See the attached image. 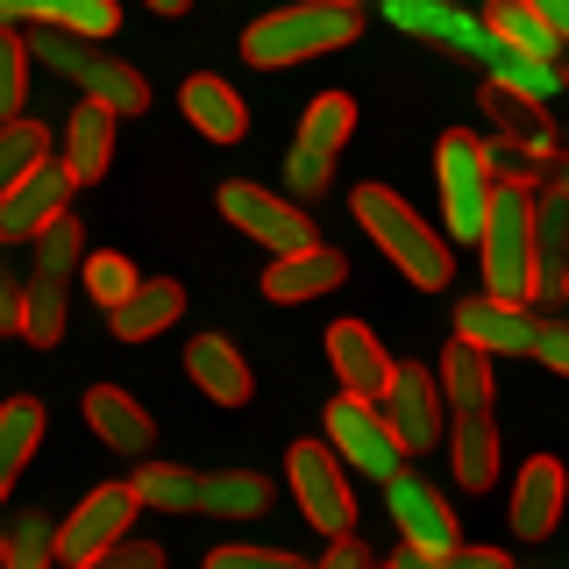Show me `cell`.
I'll use <instances>...</instances> for the list:
<instances>
[{"mask_svg":"<svg viewBox=\"0 0 569 569\" xmlns=\"http://www.w3.org/2000/svg\"><path fill=\"white\" fill-rule=\"evenodd\" d=\"M29 58L50 64L58 79H71L86 100L114 107V114H142L150 107V79L136 64H121L114 50H100V36H79V29H50V22H29Z\"/></svg>","mask_w":569,"mask_h":569,"instance_id":"1","label":"cell"},{"mask_svg":"<svg viewBox=\"0 0 569 569\" xmlns=\"http://www.w3.org/2000/svg\"><path fill=\"white\" fill-rule=\"evenodd\" d=\"M221 213L242 228V236H257L263 249H278V257H292V249L313 242V221L299 200H278L271 186H249V178H236V186H221Z\"/></svg>","mask_w":569,"mask_h":569,"instance_id":"8","label":"cell"},{"mask_svg":"<svg viewBox=\"0 0 569 569\" xmlns=\"http://www.w3.org/2000/svg\"><path fill=\"white\" fill-rule=\"evenodd\" d=\"M378 8H385L391 29L427 36V43H449V50H462V58H477V50L491 43L485 14H462L456 0H378Z\"/></svg>","mask_w":569,"mask_h":569,"instance_id":"14","label":"cell"},{"mask_svg":"<svg viewBox=\"0 0 569 569\" xmlns=\"http://www.w3.org/2000/svg\"><path fill=\"white\" fill-rule=\"evenodd\" d=\"M0 328H22V284L0 271Z\"/></svg>","mask_w":569,"mask_h":569,"instance_id":"45","label":"cell"},{"mask_svg":"<svg viewBox=\"0 0 569 569\" xmlns=\"http://www.w3.org/2000/svg\"><path fill=\"white\" fill-rule=\"evenodd\" d=\"M186 370H192V385H200L213 406H249V391H257V378H249V363H242V349L228 342V335H192Z\"/></svg>","mask_w":569,"mask_h":569,"instance_id":"19","label":"cell"},{"mask_svg":"<svg viewBox=\"0 0 569 569\" xmlns=\"http://www.w3.org/2000/svg\"><path fill=\"white\" fill-rule=\"evenodd\" d=\"M533 307L556 313L569 299V192L533 186Z\"/></svg>","mask_w":569,"mask_h":569,"instance_id":"9","label":"cell"},{"mask_svg":"<svg viewBox=\"0 0 569 569\" xmlns=\"http://www.w3.org/2000/svg\"><path fill=\"white\" fill-rule=\"evenodd\" d=\"M435 378H441V399H449L456 413H485V406H491V356L477 349V342H462V335L441 349Z\"/></svg>","mask_w":569,"mask_h":569,"instance_id":"29","label":"cell"},{"mask_svg":"<svg viewBox=\"0 0 569 569\" xmlns=\"http://www.w3.org/2000/svg\"><path fill=\"white\" fill-rule=\"evenodd\" d=\"M271 506V485L257 470H221V477H200V512H221V520H249V512Z\"/></svg>","mask_w":569,"mask_h":569,"instance_id":"33","label":"cell"},{"mask_svg":"<svg viewBox=\"0 0 569 569\" xmlns=\"http://www.w3.org/2000/svg\"><path fill=\"white\" fill-rule=\"evenodd\" d=\"M356 136V100L349 93H320V100H307V114H299V142L292 150H307V157H342V142Z\"/></svg>","mask_w":569,"mask_h":569,"instance_id":"30","label":"cell"},{"mask_svg":"<svg viewBox=\"0 0 569 569\" xmlns=\"http://www.w3.org/2000/svg\"><path fill=\"white\" fill-rule=\"evenodd\" d=\"M477 64H485V79H498V86H512L520 100H562V64L556 58H520V50H506L491 36L485 50H477Z\"/></svg>","mask_w":569,"mask_h":569,"instance_id":"27","label":"cell"},{"mask_svg":"<svg viewBox=\"0 0 569 569\" xmlns=\"http://www.w3.org/2000/svg\"><path fill=\"white\" fill-rule=\"evenodd\" d=\"M456 335L477 342L485 356H533V313L520 299H462L456 307Z\"/></svg>","mask_w":569,"mask_h":569,"instance_id":"15","label":"cell"},{"mask_svg":"<svg viewBox=\"0 0 569 569\" xmlns=\"http://www.w3.org/2000/svg\"><path fill=\"white\" fill-rule=\"evenodd\" d=\"M378 413L391 420L399 449H441L449 435V399H441V378L420 363H391V385L378 391Z\"/></svg>","mask_w":569,"mask_h":569,"instance_id":"6","label":"cell"},{"mask_svg":"<svg viewBox=\"0 0 569 569\" xmlns=\"http://www.w3.org/2000/svg\"><path fill=\"white\" fill-rule=\"evenodd\" d=\"M292 491L307 506V520L320 533H349L356 527V498H349V477H342V456L320 449V441H292Z\"/></svg>","mask_w":569,"mask_h":569,"instance_id":"10","label":"cell"},{"mask_svg":"<svg viewBox=\"0 0 569 569\" xmlns=\"http://www.w3.org/2000/svg\"><path fill=\"white\" fill-rule=\"evenodd\" d=\"M349 207H356V221L370 228V242H378L385 257L399 263V278H413L420 292H441V284L456 278L449 242H441L435 228H427V221H420V213L406 207L391 186H356V200H349Z\"/></svg>","mask_w":569,"mask_h":569,"instance_id":"3","label":"cell"},{"mask_svg":"<svg viewBox=\"0 0 569 569\" xmlns=\"http://www.w3.org/2000/svg\"><path fill=\"white\" fill-rule=\"evenodd\" d=\"M435 178H441V221H449V236L456 242H477V236H485V207H491V192H498L491 150L477 136L449 129V136L435 142Z\"/></svg>","mask_w":569,"mask_h":569,"instance_id":"5","label":"cell"},{"mask_svg":"<svg viewBox=\"0 0 569 569\" xmlns=\"http://www.w3.org/2000/svg\"><path fill=\"white\" fill-rule=\"evenodd\" d=\"M391 569H512V562H506V548H470V541H456V548H435V556L399 548V562H391Z\"/></svg>","mask_w":569,"mask_h":569,"instance_id":"39","label":"cell"},{"mask_svg":"<svg viewBox=\"0 0 569 569\" xmlns=\"http://www.w3.org/2000/svg\"><path fill=\"white\" fill-rule=\"evenodd\" d=\"M114 107L100 100H79L71 107V129H64V171L71 186H93V178H107V164H114Z\"/></svg>","mask_w":569,"mask_h":569,"instance_id":"20","label":"cell"},{"mask_svg":"<svg viewBox=\"0 0 569 569\" xmlns=\"http://www.w3.org/2000/svg\"><path fill=\"white\" fill-rule=\"evenodd\" d=\"M342 8H363V0H342Z\"/></svg>","mask_w":569,"mask_h":569,"instance_id":"49","label":"cell"},{"mask_svg":"<svg viewBox=\"0 0 569 569\" xmlns=\"http://www.w3.org/2000/svg\"><path fill=\"white\" fill-rule=\"evenodd\" d=\"M64 284H71V278L36 271L29 292H22V335H29L36 349H58V342H64Z\"/></svg>","mask_w":569,"mask_h":569,"instance_id":"34","label":"cell"},{"mask_svg":"<svg viewBox=\"0 0 569 569\" xmlns=\"http://www.w3.org/2000/svg\"><path fill=\"white\" fill-rule=\"evenodd\" d=\"M541 14H548V29L562 36V50H569V0H541Z\"/></svg>","mask_w":569,"mask_h":569,"instance_id":"46","label":"cell"},{"mask_svg":"<svg viewBox=\"0 0 569 569\" xmlns=\"http://www.w3.org/2000/svg\"><path fill=\"white\" fill-rule=\"evenodd\" d=\"M342 278H349V257H342V249L307 242V249H292V257H278L271 271H263V299H278V307H299V299L335 292Z\"/></svg>","mask_w":569,"mask_h":569,"instance_id":"16","label":"cell"},{"mask_svg":"<svg viewBox=\"0 0 569 569\" xmlns=\"http://www.w3.org/2000/svg\"><path fill=\"white\" fill-rule=\"evenodd\" d=\"M0 22H50V29H79V36H114L121 8L114 0H0Z\"/></svg>","mask_w":569,"mask_h":569,"instance_id":"28","label":"cell"},{"mask_svg":"<svg viewBox=\"0 0 569 569\" xmlns=\"http://www.w3.org/2000/svg\"><path fill=\"white\" fill-rule=\"evenodd\" d=\"M313 569H370V548L363 541H349V533H335V548L320 556Z\"/></svg>","mask_w":569,"mask_h":569,"instance_id":"44","label":"cell"},{"mask_svg":"<svg viewBox=\"0 0 569 569\" xmlns=\"http://www.w3.org/2000/svg\"><path fill=\"white\" fill-rule=\"evenodd\" d=\"M342 43H356V8H342V0H292V8H278V14H263V22L242 29V58L257 71L328 58V50H342Z\"/></svg>","mask_w":569,"mask_h":569,"instance_id":"2","label":"cell"},{"mask_svg":"<svg viewBox=\"0 0 569 569\" xmlns=\"http://www.w3.org/2000/svg\"><path fill=\"white\" fill-rule=\"evenodd\" d=\"M485 29L520 58H562V36L548 29L541 0H485Z\"/></svg>","mask_w":569,"mask_h":569,"instance_id":"26","label":"cell"},{"mask_svg":"<svg viewBox=\"0 0 569 569\" xmlns=\"http://www.w3.org/2000/svg\"><path fill=\"white\" fill-rule=\"evenodd\" d=\"M320 335H328V363H335V378H342V391L378 399L391 385V356L378 349V335H370L363 320H335V328H320Z\"/></svg>","mask_w":569,"mask_h":569,"instance_id":"18","label":"cell"},{"mask_svg":"<svg viewBox=\"0 0 569 569\" xmlns=\"http://www.w3.org/2000/svg\"><path fill=\"white\" fill-rule=\"evenodd\" d=\"M178 107H186V121L200 129L207 142H242L249 136V107L228 79H213V71H192L186 93H178Z\"/></svg>","mask_w":569,"mask_h":569,"instance_id":"21","label":"cell"},{"mask_svg":"<svg viewBox=\"0 0 569 569\" xmlns=\"http://www.w3.org/2000/svg\"><path fill=\"white\" fill-rule=\"evenodd\" d=\"M36 441H43V406H36V399H8V406H0V498H8L14 477L29 470Z\"/></svg>","mask_w":569,"mask_h":569,"instance_id":"31","label":"cell"},{"mask_svg":"<svg viewBox=\"0 0 569 569\" xmlns=\"http://www.w3.org/2000/svg\"><path fill=\"white\" fill-rule=\"evenodd\" d=\"M142 8H157V14H186L192 0H142Z\"/></svg>","mask_w":569,"mask_h":569,"instance_id":"47","label":"cell"},{"mask_svg":"<svg viewBox=\"0 0 569 569\" xmlns=\"http://www.w3.org/2000/svg\"><path fill=\"white\" fill-rule=\"evenodd\" d=\"M328 449H342V462L363 470V477H399V435H391V420L378 413V399L342 391V399L328 406Z\"/></svg>","mask_w":569,"mask_h":569,"instance_id":"7","label":"cell"},{"mask_svg":"<svg viewBox=\"0 0 569 569\" xmlns=\"http://www.w3.org/2000/svg\"><path fill=\"white\" fill-rule=\"evenodd\" d=\"M556 64H562V58H556ZM562 93H569V64H562Z\"/></svg>","mask_w":569,"mask_h":569,"instance_id":"48","label":"cell"},{"mask_svg":"<svg viewBox=\"0 0 569 569\" xmlns=\"http://www.w3.org/2000/svg\"><path fill=\"white\" fill-rule=\"evenodd\" d=\"M178 313H186V284H171V278H136V292L121 299L107 320H114L121 342H150V335H164Z\"/></svg>","mask_w":569,"mask_h":569,"instance_id":"23","label":"cell"},{"mask_svg":"<svg viewBox=\"0 0 569 569\" xmlns=\"http://www.w3.org/2000/svg\"><path fill=\"white\" fill-rule=\"evenodd\" d=\"M129 520H136V485H100V491H86L79 512L58 527V556L86 569L100 548H114L121 533H129Z\"/></svg>","mask_w":569,"mask_h":569,"instance_id":"11","label":"cell"},{"mask_svg":"<svg viewBox=\"0 0 569 569\" xmlns=\"http://www.w3.org/2000/svg\"><path fill=\"white\" fill-rule=\"evenodd\" d=\"M328 157H307V150H292L284 157V186H292V200L307 207V200H320V192H328Z\"/></svg>","mask_w":569,"mask_h":569,"instance_id":"41","label":"cell"},{"mask_svg":"<svg viewBox=\"0 0 569 569\" xmlns=\"http://www.w3.org/2000/svg\"><path fill=\"white\" fill-rule=\"evenodd\" d=\"M43 157H50V136L36 129V121H22V114L0 121V192H8L14 178H29Z\"/></svg>","mask_w":569,"mask_h":569,"instance_id":"36","label":"cell"},{"mask_svg":"<svg viewBox=\"0 0 569 569\" xmlns=\"http://www.w3.org/2000/svg\"><path fill=\"white\" fill-rule=\"evenodd\" d=\"M485 114L498 121V136L520 142V150H533V157H556L562 150V136H556V121L541 114V100H520L512 86H498V79H485Z\"/></svg>","mask_w":569,"mask_h":569,"instance_id":"25","label":"cell"},{"mask_svg":"<svg viewBox=\"0 0 569 569\" xmlns=\"http://www.w3.org/2000/svg\"><path fill=\"white\" fill-rule=\"evenodd\" d=\"M79 278H86V292H93V307H107V313H114L121 299L136 292V263H129V257H114V249L86 257V263H79Z\"/></svg>","mask_w":569,"mask_h":569,"instance_id":"37","label":"cell"},{"mask_svg":"<svg viewBox=\"0 0 569 569\" xmlns=\"http://www.w3.org/2000/svg\"><path fill=\"white\" fill-rule=\"evenodd\" d=\"M136 506H157V512H200V477L178 470V462H142V470H136Z\"/></svg>","mask_w":569,"mask_h":569,"instance_id":"35","label":"cell"},{"mask_svg":"<svg viewBox=\"0 0 569 569\" xmlns=\"http://www.w3.org/2000/svg\"><path fill=\"white\" fill-rule=\"evenodd\" d=\"M86 427L107 441V449H121V456H142L157 441V427H150V413L129 399L121 385H93L86 391Z\"/></svg>","mask_w":569,"mask_h":569,"instance_id":"22","label":"cell"},{"mask_svg":"<svg viewBox=\"0 0 569 569\" xmlns=\"http://www.w3.org/2000/svg\"><path fill=\"white\" fill-rule=\"evenodd\" d=\"M562 506H569V485H562V462L556 456H533L527 470H520V485H512V533L520 541H548L562 520Z\"/></svg>","mask_w":569,"mask_h":569,"instance_id":"17","label":"cell"},{"mask_svg":"<svg viewBox=\"0 0 569 569\" xmlns=\"http://www.w3.org/2000/svg\"><path fill=\"white\" fill-rule=\"evenodd\" d=\"M385 485H391V527H399L406 548H420V556H435V548H456V512L441 506V491L427 485V477L399 470V477H385Z\"/></svg>","mask_w":569,"mask_h":569,"instance_id":"13","label":"cell"},{"mask_svg":"<svg viewBox=\"0 0 569 569\" xmlns=\"http://www.w3.org/2000/svg\"><path fill=\"white\" fill-rule=\"evenodd\" d=\"M449 462H456V485L462 491H491L498 485V427H491V406L485 413H456L449 435Z\"/></svg>","mask_w":569,"mask_h":569,"instance_id":"24","label":"cell"},{"mask_svg":"<svg viewBox=\"0 0 569 569\" xmlns=\"http://www.w3.org/2000/svg\"><path fill=\"white\" fill-rule=\"evenodd\" d=\"M533 356L556 378H569V313H533Z\"/></svg>","mask_w":569,"mask_h":569,"instance_id":"40","label":"cell"},{"mask_svg":"<svg viewBox=\"0 0 569 569\" xmlns=\"http://www.w3.org/2000/svg\"><path fill=\"white\" fill-rule=\"evenodd\" d=\"M71 200V171L64 164H36L29 178H14L0 192V242H36Z\"/></svg>","mask_w":569,"mask_h":569,"instance_id":"12","label":"cell"},{"mask_svg":"<svg viewBox=\"0 0 569 569\" xmlns=\"http://www.w3.org/2000/svg\"><path fill=\"white\" fill-rule=\"evenodd\" d=\"M207 569H307V562L284 556V548H213Z\"/></svg>","mask_w":569,"mask_h":569,"instance_id":"43","label":"cell"},{"mask_svg":"<svg viewBox=\"0 0 569 569\" xmlns=\"http://www.w3.org/2000/svg\"><path fill=\"white\" fill-rule=\"evenodd\" d=\"M86 569H164V548H157V541H129V533H121V541L100 548Z\"/></svg>","mask_w":569,"mask_h":569,"instance_id":"42","label":"cell"},{"mask_svg":"<svg viewBox=\"0 0 569 569\" xmlns=\"http://www.w3.org/2000/svg\"><path fill=\"white\" fill-rule=\"evenodd\" d=\"M58 562V520L50 512H22L0 533V569H50Z\"/></svg>","mask_w":569,"mask_h":569,"instance_id":"32","label":"cell"},{"mask_svg":"<svg viewBox=\"0 0 569 569\" xmlns=\"http://www.w3.org/2000/svg\"><path fill=\"white\" fill-rule=\"evenodd\" d=\"M29 100V43L14 36V22H0V121H14Z\"/></svg>","mask_w":569,"mask_h":569,"instance_id":"38","label":"cell"},{"mask_svg":"<svg viewBox=\"0 0 569 569\" xmlns=\"http://www.w3.org/2000/svg\"><path fill=\"white\" fill-rule=\"evenodd\" d=\"M485 284L491 299H520L533 292V186H498L491 207H485Z\"/></svg>","mask_w":569,"mask_h":569,"instance_id":"4","label":"cell"}]
</instances>
